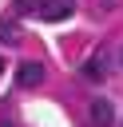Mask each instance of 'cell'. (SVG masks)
<instances>
[{
	"mask_svg": "<svg viewBox=\"0 0 123 127\" xmlns=\"http://www.w3.org/2000/svg\"><path fill=\"white\" fill-rule=\"evenodd\" d=\"M87 115H91V127H115V107H111V99H103V95H95V99L87 103Z\"/></svg>",
	"mask_w": 123,
	"mask_h": 127,
	"instance_id": "obj_1",
	"label": "cell"
},
{
	"mask_svg": "<svg viewBox=\"0 0 123 127\" xmlns=\"http://www.w3.org/2000/svg\"><path fill=\"white\" fill-rule=\"evenodd\" d=\"M16 83H20V87H40V83H44V64L24 60V64H20V71H16Z\"/></svg>",
	"mask_w": 123,
	"mask_h": 127,
	"instance_id": "obj_2",
	"label": "cell"
},
{
	"mask_svg": "<svg viewBox=\"0 0 123 127\" xmlns=\"http://www.w3.org/2000/svg\"><path fill=\"white\" fill-rule=\"evenodd\" d=\"M71 8H75V0H40V20H63V16H71Z\"/></svg>",
	"mask_w": 123,
	"mask_h": 127,
	"instance_id": "obj_3",
	"label": "cell"
},
{
	"mask_svg": "<svg viewBox=\"0 0 123 127\" xmlns=\"http://www.w3.org/2000/svg\"><path fill=\"white\" fill-rule=\"evenodd\" d=\"M83 75H87L91 83H99V79L107 75V56H103V52H99V56H91V60L83 64Z\"/></svg>",
	"mask_w": 123,
	"mask_h": 127,
	"instance_id": "obj_4",
	"label": "cell"
},
{
	"mask_svg": "<svg viewBox=\"0 0 123 127\" xmlns=\"http://www.w3.org/2000/svg\"><path fill=\"white\" fill-rule=\"evenodd\" d=\"M12 40H16V24L4 20V24H0V44H12Z\"/></svg>",
	"mask_w": 123,
	"mask_h": 127,
	"instance_id": "obj_5",
	"label": "cell"
},
{
	"mask_svg": "<svg viewBox=\"0 0 123 127\" xmlns=\"http://www.w3.org/2000/svg\"><path fill=\"white\" fill-rule=\"evenodd\" d=\"M16 12H40V0H16Z\"/></svg>",
	"mask_w": 123,
	"mask_h": 127,
	"instance_id": "obj_6",
	"label": "cell"
},
{
	"mask_svg": "<svg viewBox=\"0 0 123 127\" xmlns=\"http://www.w3.org/2000/svg\"><path fill=\"white\" fill-rule=\"evenodd\" d=\"M119 67H123V48H119Z\"/></svg>",
	"mask_w": 123,
	"mask_h": 127,
	"instance_id": "obj_7",
	"label": "cell"
},
{
	"mask_svg": "<svg viewBox=\"0 0 123 127\" xmlns=\"http://www.w3.org/2000/svg\"><path fill=\"white\" fill-rule=\"evenodd\" d=\"M0 127H12V123H8V119H4V123H0Z\"/></svg>",
	"mask_w": 123,
	"mask_h": 127,
	"instance_id": "obj_8",
	"label": "cell"
},
{
	"mask_svg": "<svg viewBox=\"0 0 123 127\" xmlns=\"http://www.w3.org/2000/svg\"><path fill=\"white\" fill-rule=\"evenodd\" d=\"M0 71H4V60H0Z\"/></svg>",
	"mask_w": 123,
	"mask_h": 127,
	"instance_id": "obj_9",
	"label": "cell"
}]
</instances>
